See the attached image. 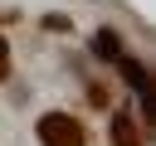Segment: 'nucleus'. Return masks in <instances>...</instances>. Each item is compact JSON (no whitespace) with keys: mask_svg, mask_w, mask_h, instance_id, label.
<instances>
[{"mask_svg":"<svg viewBox=\"0 0 156 146\" xmlns=\"http://www.w3.org/2000/svg\"><path fill=\"white\" fill-rule=\"evenodd\" d=\"M34 136L39 146H88V127L73 112H44L34 122Z\"/></svg>","mask_w":156,"mask_h":146,"instance_id":"nucleus-1","label":"nucleus"},{"mask_svg":"<svg viewBox=\"0 0 156 146\" xmlns=\"http://www.w3.org/2000/svg\"><path fill=\"white\" fill-rule=\"evenodd\" d=\"M107 136H112V146H141V131L132 127V117H127V112H112Z\"/></svg>","mask_w":156,"mask_h":146,"instance_id":"nucleus-2","label":"nucleus"},{"mask_svg":"<svg viewBox=\"0 0 156 146\" xmlns=\"http://www.w3.org/2000/svg\"><path fill=\"white\" fill-rule=\"evenodd\" d=\"M93 49H98V58H107V63H112V58H117V54H127V49H122V39H117V34H112V29H102V34H98V39H93Z\"/></svg>","mask_w":156,"mask_h":146,"instance_id":"nucleus-3","label":"nucleus"},{"mask_svg":"<svg viewBox=\"0 0 156 146\" xmlns=\"http://www.w3.org/2000/svg\"><path fill=\"white\" fill-rule=\"evenodd\" d=\"M44 29H54V34H68V29H73V19H68V15H44Z\"/></svg>","mask_w":156,"mask_h":146,"instance_id":"nucleus-4","label":"nucleus"},{"mask_svg":"<svg viewBox=\"0 0 156 146\" xmlns=\"http://www.w3.org/2000/svg\"><path fill=\"white\" fill-rule=\"evenodd\" d=\"M88 102L93 107H107V88H88Z\"/></svg>","mask_w":156,"mask_h":146,"instance_id":"nucleus-5","label":"nucleus"},{"mask_svg":"<svg viewBox=\"0 0 156 146\" xmlns=\"http://www.w3.org/2000/svg\"><path fill=\"white\" fill-rule=\"evenodd\" d=\"M5 78H10V58H0V83H5Z\"/></svg>","mask_w":156,"mask_h":146,"instance_id":"nucleus-6","label":"nucleus"},{"mask_svg":"<svg viewBox=\"0 0 156 146\" xmlns=\"http://www.w3.org/2000/svg\"><path fill=\"white\" fill-rule=\"evenodd\" d=\"M0 58H10V44H5V34H0Z\"/></svg>","mask_w":156,"mask_h":146,"instance_id":"nucleus-7","label":"nucleus"}]
</instances>
